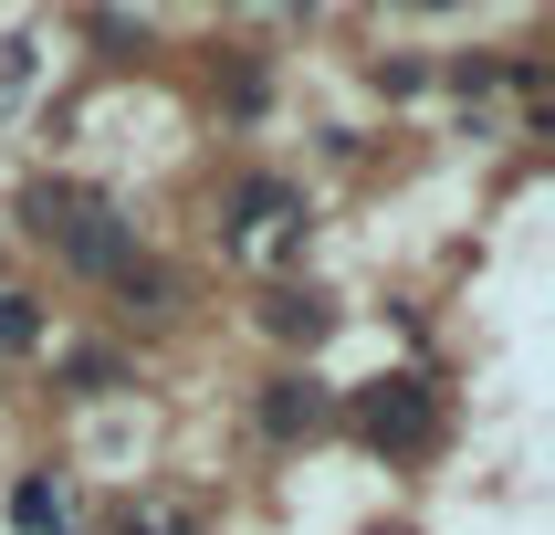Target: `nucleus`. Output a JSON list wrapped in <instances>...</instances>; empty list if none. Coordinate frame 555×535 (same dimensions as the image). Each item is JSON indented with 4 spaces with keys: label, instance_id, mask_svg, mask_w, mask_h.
I'll return each mask as SVG.
<instances>
[{
    "label": "nucleus",
    "instance_id": "obj_11",
    "mask_svg": "<svg viewBox=\"0 0 555 535\" xmlns=\"http://www.w3.org/2000/svg\"><path fill=\"white\" fill-rule=\"evenodd\" d=\"M367 85H377V94H420V85H430V63H409V53L388 63V53H377V63H367Z\"/></svg>",
    "mask_w": 555,
    "mask_h": 535
},
{
    "label": "nucleus",
    "instance_id": "obj_5",
    "mask_svg": "<svg viewBox=\"0 0 555 535\" xmlns=\"http://www.w3.org/2000/svg\"><path fill=\"white\" fill-rule=\"evenodd\" d=\"M262 326H273L283 346H305V357H314V346L336 336V294H314V283H273V294H262Z\"/></svg>",
    "mask_w": 555,
    "mask_h": 535
},
{
    "label": "nucleus",
    "instance_id": "obj_13",
    "mask_svg": "<svg viewBox=\"0 0 555 535\" xmlns=\"http://www.w3.org/2000/svg\"><path fill=\"white\" fill-rule=\"evenodd\" d=\"M105 535H179V525H168V514H147V504H116V514H105Z\"/></svg>",
    "mask_w": 555,
    "mask_h": 535
},
{
    "label": "nucleus",
    "instance_id": "obj_10",
    "mask_svg": "<svg viewBox=\"0 0 555 535\" xmlns=\"http://www.w3.org/2000/svg\"><path fill=\"white\" fill-rule=\"evenodd\" d=\"M42 346V305L31 294H0V357H31Z\"/></svg>",
    "mask_w": 555,
    "mask_h": 535
},
{
    "label": "nucleus",
    "instance_id": "obj_2",
    "mask_svg": "<svg viewBox=\"0 0 555 535\" xmlns=\"http://www.w3.org/2000/svg\"><path fill=\"white\" fill-rule=\"evenodd\" d=\"M251 420H262V441L294 451V441L336 431V388H325L314 368H273V378H262V399H251Z\"/></svg>",
    "mask_w": 555,
    "mask_h": 535
},
{
    "label": "nucleus",
    "instance_id": "obj_3",
    "mask_svg": "<svg viewBox=\"0 0 555 535\" xmlns=\"http://www.w3.org/2000/svg\"><path fill=\"white\" fill-rule=\"evenodd\" d=\"M53 252H63L85 283H116L126 263H137V220H126L116 200H85V211L63 220V242H53Z\"/></svg>",
    "mask_w": 555,
    "mask_h": 535
},
{
    "label": "nucleus",
    "instance_id": "obj_15",
    "mask_svg": "<svg viewBox=\"0 0 555 535\" xmlns=\"http://www.w3.org/2000/svg\"><path fill=\"white\" fill-rule=\"evenodd\" d=\"M420 11H440V0H420Z\"/></svg>",
    "mask_w": 555,
    "mask_h": 535
},
{
    "label": "nucleus",
    "instance_id": "obj_14",
    "mask_svg": "<svg viewBox=\"0 0 555 535\" xmlns=\"http://www.w3.org/2000/svg\"><path fill=\"white\" fill-rule=\"evenodd\" d=\"M283 11H314V0H283Z\"/></svg>",
    "mask_w": 555,
    "mask_h": 535
},
{
    "label": "nucleus",
    "instance_id": "obj_7",
    "mask_svg": "<svg viewBox=\"0 0 555 535\" xmlns=\"http://www.w3.org/2000/svg\"><path fill=\"white\" fill-rule=\"evenodd\" d=\"M94 189H74V179H22V200H11V211H22V231L31 242H63V220L85 211Z\"/></svg>",
    "mask_w": 555,
    "mask_h": 535
},
{
    "label": "nucleus",
    "instance_id": "obj_1",
    "mask_svg": "<svg viewBox=\"0 0 555 535\" xmlns=\"http://www.w3.org/2000/svg\"><path fill=\"white\" fill-rule=\"evenodd\" d=\"M336 409L357 420V441H367L377 462H420V451L440 441V388H430L420 368L367 378V388H357V399H336Z\"/></svg>",
    "mask_w": 555,
    "mask_h": 535
},
{
    "label": "nucleus",
    "instance_id": "obj_9",
    "mask_svg": "<svg viewBox=\"0 0 555 535\" xmlns=\"http://www.w3.org/2000/svg\"><path fill=\"white\" fill-rule=\"evenodd\" d=\"M63 378H74V399H105V388H126V357H116V346H74Z\"/></svg>",
    "mask_w": 555,
    "mask_h": 535
},
{
    "label": "nucleus",
    "instance_id": "obj_6",
    "mask_svg": "<svg viewBox=\"0 0 555 535\" xmlns=\"http://www.w3.org/2000/svg\"><path fill=\"white\" fill-rule=\"evenodd\" d=\"M11 535H74V494H63V472H22V483H11Z\"/></svg>",
    "mask_w": 555,
    "mask_h": 535
},
{
    "label": "nucleus",
    "instance_id": "obj_4",
    "mask_svg": "<svg viewBox=\"0 0 555 535\" xmlns=\"http://www.w3.org/2000/svg\"><path fill=\"white\" fill-rule=\"evenodd\" d=\"M262 220H314L305 211V179H283V168H242V179L220 189V242H251Z\"/></svg>",
    "mask_w": 555,
    "mask_h": 535
},
{
    "label": "nucleus",
    "instance_id": "obj_8",
    "mask_svg": "<svg viewBox=\"0 0 555 535\" xmlns=\"http://www.w3.org/2000/svg\"><path fill=\"white\" fill-rule=\"evenodd\" d=\"M116 305H126V315H168V305H179V273H168L157 252H137V263L116 273Z\"/></svg>",
    "mask_w": 555,
    "mask_h": 535
},
{
    "label": "nucleus",
    "instance_id": "obj_12",
    "mask_svg": "<svg viewBox=\"0 0 555 535\" xmlns=\"http://www.w3.org/2000/svg\"><path fill=\"white\" fill-rule=\"evenodd\" d=\"M493 85H503L493 53H462V63H451V94H493Z\"/></svg>",
    "mask_w": 555,
    "mask_h": 535
}]
</instances>
